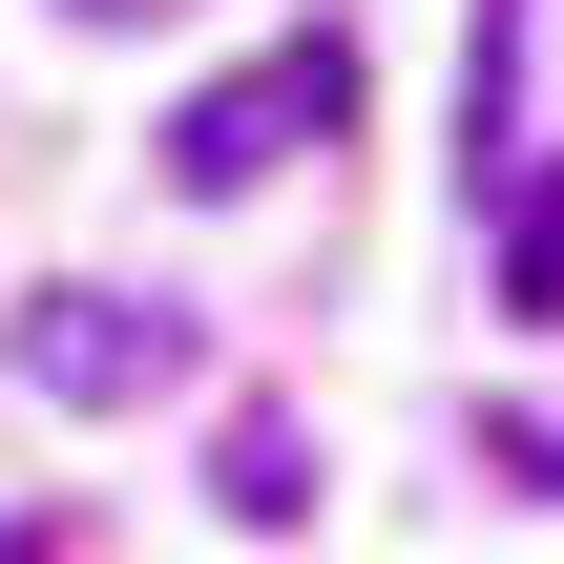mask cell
<instances>
[{"mask_svg": "<svg viewBox=\"0 0 564 564\" xmlns=\"http://www.w3.org/2000/svg\"><path fill=\"white\" fill-rule=\"evenodd\" d=\"M0 356H21V398H63V419H126V398H167V377H188V314H167V293H105V272H63V293H21V314H0Z\"/></svg>", "mask_w": 564, "mask_h": 564, "instance_id": "1", "label": "cell"}, {"mask_svg": "<svg viewBox=\"0 0 564 564\" xmlns=\"http://www.w3.org/2000/svg\"><path fill=\"white\" fill-rule=\"evenodd\" d=\"M335 105H356V42H272V63L188 84V126H167V188H272V167H293Z\"/></svg>", "mask_w": 564, "mask_h": 564, "instance_id": "2", "label": "cell"}, {"mask_svg": "<svg viewBox=\"0 0 564 564\" xmlns=\"http://www.w3.org/2000/svg\"><path fill=\"white\" fill-rule=\"evenodd\" d=\"M209 502H230V523H314V440H293V419L251 398V419L209 440Z\"/></svg>", "mask_w": 564, "mask_h": 564, "instance_id": "3", "label": "cell"}, {"mask_svg": "<svg viewBox=\"0 0 564 564\" xmlns=\"http://www.w3.org/2000/svg\"><path fill=\"white\" fill-rule=\"evenodd\" d=\"M502 314H523V335H564V167H523V188H502Z\"/></svg>", "mask_w": 564, "mask_h": 564, "instance_id": "4", "label": "cell"}, {"mask_svg": "<svg viewBox=\"0 0 564 564\" xmlns=\"http://www.w3.org/2000/svg\"><path fill=\"white\" fill-rule=\"evenodd\" d=\"M481 460H502L523 502H564V419H481Z\"/></svg>", "mask_w": 564, "mask_h": 564, "instance_id": "5", "label": "cell"}, {"mask_svg": "<svg viewBox=\"0 0 564 564\" xmlns=\"http://www.w3.org/2000/svg\"><path fill=\"white\" fill-rule=\"evenodd\" d=\"M0 564H63V523H0Z\"/></svg>", "mask_w": 564, "mask_h": 564, "instance_id": "6", "label": "cell"}]
</instances>
